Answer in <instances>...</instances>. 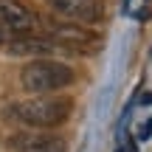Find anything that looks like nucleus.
<instances>
[{"label":"nucleus","mask_w":152,"mask_h":152,"mask_svg":"<svg viewBox=\"0 0 152 152\" xmlns=\"http://www.w3.org/2000/svg\"><path fill=\"white\" fill-rule=\"evenodd\" d=\"M9 39H11V34L6 31L3 26H0V45H9Z\"/></svg>","instance_id":"obj_9"},{"label":"nucleus","mask_w":152,"mask_h":152,"mask_svg":"<svg viewBox=\"0 0 152 152\" xmlns=\"http://www.w3.org/2000/svg\"><path fill=\"white\" fill-rule=\"evenodd\" d=\"M54 51H62L51 37H37V34H20L9 39V54L14 56H34V59H48Z\"/></svg>","instance_id":"obj_7"},{"label":"nucleus","mask_w":152,"mask_h":152,"mask_svg":"<svg viewBox=\"0 0 152 152\" xmlns=\"http://www.w3.org/2000/svg\"><path fill=\"white\" fill-rule=\"evenodd\" d=\"M9 149L11 152H68L65 141L56 132L48 130H23L9 135Z\"/></svg>","instance_id":"obj_4"},{"label":"nucleus","mask_w":152,"mask_h":152,"mask_svg":"<svg viewBox=\"0 0 152 152\" xmlns=\"http://www.w3.org/2000/svg\"><path fill=\"white\" fill-rule=\"evenodd\" d=\"M0 26H3L11 37L34 34V28H37V14H34L31 9H26L20 0H0Z\"/></svg>","instance_id":"obj_5"},{"label":"nucleus","mask_w":152,"mask_h":152,"mask_svg":"<svg viewBox=\"0 0 152 152\" xmlns=\"http://www.w3.org/2000/svg\"><path fill=\"white\" fill-rule=\"evenodd\" d=\"M73 113V102L68 96H31L11 102L6 107V118L26 130H56Z\"/></svg>","instance_id":"obj_1"},{"label":"nucleus","mask_w":152,"mask_h":152,"mask_svg":"<svg viewBox=\"0 0 152 152\" xmlns=\"http://www.w3.org/2000/svg\"><path fill=\"white\" fill-rule=\"evenodd\" d=\"M149 135H152V118H147V121H144L141 132H138V141H147Z\"/></svg>","instance_id":"obj_8"},{"label":"nucleus","mask_w":152,"mask_h":152,"mask_svg":"<svg viewBox=\"0 0 152 152\" xmlns=\"http://www.w3.org/2000/svg\"><path fill=\"white\" fill-rule=\"evenodd\" d=\"M76 82V73L68 62L59 59H31L26 68L20 71V85L26 93H34V96H48L54 90H62V87H71Z\"/></svg>","instance_id":"obj_2"},{"label":"nucleus","mask_w":152,"mask_h":152,"mask_svg":"<svg viewBox=\"0 0 152 152\" xmlns=\"http://www.w3.org/2000/svg\"><path fill=\"white\" fill-rule=\"evenodd\" d=\"M51 11L65 23H76V26H96L104 17L102 0H48Z\"/></svg>","instance_id":"obj_3"},{"label":"nucleus","mask_w":152,"mask_h":152,"mask_svg":"<svg viewBox=\"0 0 152 152\" xmlns=\"http://www.w3.org/2000/svg\"><path fill=\"white\" fill-rule=\"evenodd\" d=\"M48 37L54 39L59 48H73V51H85L87 45H99L102 37L93 34L87 26H68V23H54L48 26Z\"/></svg>","instance_id":"obj_6"}]
</instances>
